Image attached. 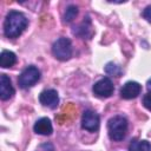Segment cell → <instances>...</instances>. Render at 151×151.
Here are the masks:
<instances>
[{"label":"cell","instance_id":"3957f363","mask_svg":"<svg viewBox=\"0 0 151 151\" xmlns=\"http://www.w3.org/2000/svg\"><path fill=\"white\" fill-rule=\"evenodd\" d=\"M52 53L58 60H68L72 57V44L70 39L61 37L58 40H55L52 46Z\"/></svg>","mask_w":151,"mask_h":151},{"label":"cell","instance_id":"8fae6325","mask_svg":"<svg viewBox=\"0 0 151 151\" xmlns=\"http://www.w3.org/2000/svg\"><path fill=\"white\" fill-rule=\"evenodd\" d=\"M74 34L81 37L83 39L85 38H91L92 34H93V31H92V27H91V20L86 17V19L84 18V21L81 22V25H79L74 31H73Z\"/></svg>","mask_w":151,"mask_h":151},{"label":"cell","instance_id":"6da1fadb","mask_svg":"<svg viewBox=\"0 0 151 151\" xmlns=\"http://www.w3.org/2000/svg\"><path fill=\"white\" fill-rule=\"evenodd\" d=\"M28 20L27 18L18 11H11L5 19L4 22V33L7 38L15 39L18 38L27 27Z\"/></svg>","mask_w":151,"mask_h":151},{"label":"cell","instance_id":"7c38bea8","mask_svg":"<svg viewBox=\"0 0 151 151\" xmlns=\"http://www.w3.org/2000/svg\"><path fill=\"white\" fill-rule=\"evenodd\" d=\"M17 63V55L12 51H6L4 50L0 54V66L2 68L12 67Z\"/></svg>","mask_w":151,"mask_h":151},{"label":"cell","instance_id":"5bb4252c","mask_svg":"<svg viewBox=\"0 0 151 151\" xmlns=\"http://www.w3.org/2000/svg\"><path fill=\"white\" fill-rule=\"evenodd\" d=\"M77 15H78V7H77L76 5H70V6L66 8L65 13H64V22H65V24L72 22V21L76 19Z\"/></svg>","mask_w":151,"mask_h":151},{"label":"cell","instance_id":"4fadbf2b","mask_svg":"<svg viewBox=\"0 0 151 151\" xmlns=\"http://www.w3.org/2000/svg\"><path fill=\"white\" fill-rule=\"evenodd\" d=\"M129 151H151V145L147 140H132L129 145Z\"/></svg>","mask_w":151,"mask_h":151},{"label":"cell","instance_id":"2e32d148","mask_svg":"<svg viewBox=\"0 0 151 151\" xmlns=\"http://www.w3.org/2000/svg\"><path fill=\"white\" fill-rule=\"evenodd\" d=\"M37 151H55V150H54V146L51 143H44V144H40L38 146Z\"/></svg>","mask_w":151,"mask_h":151},{"label":"cell","instance_id":"277c9868","mask_svg":"<svg viewBox=\"0 0 151 151\" xmlns=\"http://www.w3.org/2000/svg\"><path fill=\"white\" fill-rule=\"evenodd\" d=\"M40 79V71L35 66H27L19 76L18 84L21 88H28L32 87L34 84H37Z\"/></svg>","mask_w":151,"mask_h":151},{"label":"cell","instance_id":"ba28073f","mask_svg":"<svg viewBox=\"0 0 151 151\" xmlns=\"http://www.w3.org/2000/svg\"><path fill=\"white\" fill-rule=\"evenodd\" d=\"M142 86L137 81H126L120 88V97L123 99H133L139 96Z\"/></svg>","mask_w":151,"mask_h":151},{"label":"cell","instance_id":"30bf717a","mask_svg":"<svg viewBox=\"0 0 151 151\" xmlns=\"http://www.w3.org/2000/svg\"><path fill=\"white\" fill-rule=\"evenodd\" d=\"M33 130L35 133L38 134H42V136H50L53 131V127H52V123L48 118L44 117V118H40L35 122L34 126H33Z\"/></svg>","mask_w":151,"mask_h":151},{"label":"cell","instance_id":"5b68a950","mask_svg":"<svg viewBox=\"0 0 151 151\" xmlns=\"http://www.w3.org/2000/svg\"><path fill=\"white\" fill-rule=\"evenodd\" d=\"M93 94L98 98H109L113 94L114 86L110 78H101L92 87Z\"/></svg>","mask_w":151,"mask_h":151},{"label":"cell","instance_id":"ac0fdd59","mask_svg":"<svg viewBox=\"0 0 151 151\" xmlns=\"http://www.w3.org/2000/svg\"><path fill=\"white\" fill-rule=\"evenodd\" d=\"M143 105H144L147 110L151 111V93H150V92L143 97Z\"/></svg>","mask_w":151,"mask_h":151},{"label":"cell","instance_id":"52a82bcc","mask_svg":"<svg viewBox=\"0 0 151 151\" xmlns=\"http://www.w3.org/2000/svg\"><path fill=\"white\" fill-rule=\"evenodd\" d=\"M39 101L41 103V105L50 107V109H55L59 104V96L58 92L55 90H45L40 93L39 96Z\"/></svg>","mask_w":151,"mask_h":151},{"label":"cell","instance_id":"7a4b0ae2","mask_svg":"<svg viewBox=\"0 0 151 151\" xmlns=\"http://www.w3.org/2000/svg\"><path fill=\"white\" fill-rule=\"evenodd\" d=\"M107 132L112 140H123L127 132V119L124 116H113L107 122Z\"/></svg>","mask_w":151,"mask_h":151},{"label":"cell","instance_id":"d6986e66","mask_svg":"<svg viewBox=\"0 0 151 151\" xmlns=\"http://www.w3.org/2000/svg\"><path fill=\"white\" fill-rule=\"evenodd\" d=\"M146 88L149 90V92H151V79L147 80V83H146Z\"/></svg>","mask_w":151,"mask_h":151},{"label":"cell","instance_id":"8992f818","mask_svg":"<svg viewBox=\"0 0 151 151\" xmlns=\"http://www.w3.org/2000/svg\"><path fill=\"white\" fill-rule=\"evenodd\" d=\"M99 124H100L99 116L94 111H91V110L84 111L83 117H81V127L83 129H85L90 132H96L99 129Z\"/></svg>","mask_w":151,"mask_h":151},{"label":"cell","instance_id":"9c48e42d","mask_svg":"<svg viewBox=\"0 0 151 151\" xmlns=\"http://www.w3.org/2000/svg\"><path fill=\"white\" fill-rule=\"evenodd\" d=\"M14 94V87L12 85V81L9 77L6 74H0V98L2 100L9 99Z\"/></svg>","mask_w":151,"mask_h":151},{"label":"cell","instance_id":"9a60e30c","mask_svg":"<svg viewBox=\"0 0 151 151\" xmlns=\"http://www.w3.org/2000/svg\"><path fill=\"white\" fill-rule=\"evenodd\" d=\"M105 72L109 76H113V77H120L123 74V70L120 66L113 64V63H107L105 66Z\"/></svg>","mask_w":151,"mask_h":151},{"label":"cell","instance_id":"e0dca14e","mask_svg":"<svg viewBox=\"0 0 151 151\" xmlns=\"http://www.w3.org/2000/svg\"><path fill=\"white\" fill-rule=\"evenodd\" d=\"M142 15H143V18H144L146 21L151 22V5H149V6H146V7L144 8Z\"/></svg>","mask_w":151,"mask_h":151}]
</instances>
